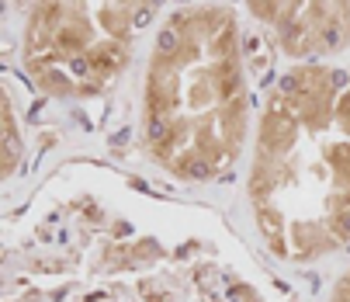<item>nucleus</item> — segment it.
Returning <instances> with one entry per match:
<instances>
[{"mask_svg": "<svg viewBox=\"0 0 350 302\" xmlns=\"http://www.w3.org/2000/svg\"><path fill=\"white\" fill-rule=\"evenodd\" d=\"M174 45H177V35L174 31H163L160 35V49H174Z\"/></svg>", "mask_w": 350, "mask_h": 302, "instance_id": "obj_1", "label": "nucleus"}]
</instances>
